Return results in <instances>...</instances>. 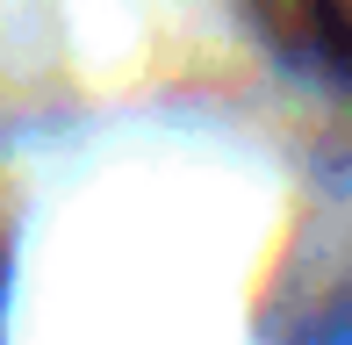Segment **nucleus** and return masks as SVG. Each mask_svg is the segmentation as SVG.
I'll return each instance as SVG.
<instances>
[{"label":"nucleus","mask_w":352,"mask_h":345,"mask_svg":"<svg viewBox=\"0 0 352 345\" xmlns=\"http://www.w3.org/2000/svg\"><path fill=\"white\" fill-rule=\"evenodd\" d=\"M266 22L295 43V58L352 87V0H266Z\"/></svg>","instance_id":"1"}]
</instances>
